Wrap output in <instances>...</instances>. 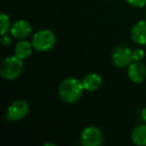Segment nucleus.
<instances>
[{"label": "nucleus", "mask_w": 146, "mask_h": 146, "mask_svg": "<svg viewBox=\"0 0 146 146\" xmlns=\"http://www.w3.org/2000/svg\"><path fill=\"white\" fill-rule=\"evenodd\" d=\"M132 57L133 61H142L145 57V52L141 48H137L132 51Z\"/></svg>", "instance_id": "4468645a"}, {"label": "nucleus", "mask_w": 146, "mask_h": 146, "mask_svg": "<svg viewBox=\"0 0 146 146\" xmlns=\"http://www.w3.org/2000/svg\"><path fill=\"white\" fill-rule=\"evenodd\" d=\"M12 40H11V37L8 36L7 34H4V35H1V44L3 46H8V45L11 44Z\"/></svg>", "instance_id": "dca6fc26"}, {"label": "nucleus", "mask_w": 146, "mask_h": 146, "mask_svg": "<svg viewBox=\"0 0 146 146\" xmlns=\"http://www.w3.org/2000/svg\"><path fill=\"white\" fill-rule=\"evenodd\" d=\"M126 2L129 5L137 8H141L146 5V0H126Z\"/></svg>", "instance_id": "2eb2a0df"}, {"label": "nucleus", "mask_w": 146, "mask_h": 146, "mask_svg": "<svg viewBox=\"0 0 146 146\" xmlns=\"http://www.w3.org/2000/svg\"><path fill=\"white\" fill-rule=\"evenodd\" d=\"M0 25H1V35H4L8 32L11 29V22H10V18L7 14L5 13H1L0 14Z\"/></svg>", "instance_id": "ddd939ff"}, {"label": "nucleus", "mask_w": 146, "mask_h": 146, "mask_svg": "<svg viewBox=\"0 0 146 146\" xmlns=\"http://www.w3.org/2000/svg\"><path fill=\"white\" fill-rule=\"evenodd\" d=\"M132 142L136 145L146 146V124L136 126L131 133Z\"/></svg>", "instance_id": "f8f14e48"}, {"label": "nucleus", "mask_w": 146, "mask_h": 146, "mask_svg": "<svg viewBox=\"0 0 146 146\" xmlns=\"http://www.w3.org/2000/svg\"><path fill=\"white\" fill-rule=\"evenodd\" d=\"M32 46L38 52H47L51 50L56 44V36L54 32L49 29H42L37 31L32 37Z\"/></svg>", "instance_id": "7ed1b4c3"}, {"label": "nucleus", "mask_w": 146, "mask_h": 146, "mask_svg": "<svg viewBox=\"0 0 146 146\" xmlns=\"http://www.w3.org/2000/svg\"><path fill=\"white\" fill-rule=\"evenodd\" d=\"M23 59L16 55L8 56L3 59L0 65V74L6 80H14L23 71Z\"/></svg>", "instance_id": "f03ea898"}, {"label": "nucleus", "mask_w": 146, "mask_h": 146, "mask_svg": "<svg viewBox=\"0 0 146 146\" xmlns=\"http://www.w3.org/2000/svg\"><path fill=\"white\" fill-rule=\"evenodd\" d=\"M44 145H45V146H48V145H53V146H55V144H51V143H45Z\"/></svg>", "instance_id": "a211bd4d"}, {"label": "nucleus", "mask_w": 146, "mask_h": 146, "mask_svg": "<svg viewBox=\"0 0 146 146\" xmlns=\"http://www.w3.org/2000/svg\"><path fill=\"white\" fill-rule=\"evenodd\" d=\"M140 116H141L142 120L146 121V107H145V108H143V109L141 110V113H140Z\"/></svg>", "instance_id": "f3484780"}, {"label": "nucleus", "mask_w": 146, "mask_h": 146, "mask_svg": "<svg viewBox=\"0 0 146 146\" xmlns=\"http://www.w3.org/2000/svg\"><path fill=\"white\" fill-rule=\"evenodd\" d=\"M10 32L14 38L21 40V39L27 38L31 34L32 26L28 21L20 19V20H17L16 22L13 23L11 26Z\"/></svg>", "instance_id": "6e6552de"}, {"label": "nucleus", "mask_w": 146, "mask_h": 146, "mask_svg": "<svg viewBox=\"0 0 146 146\" xmlns=\"http://www.w3.org/2000/svg\"><path fill=\"white\" fill-rule=\"evenodd\" d=\"M111 58L113 64L119 68L127 67L133 62L131 49L126 46H119L114 49V51L112 52Z\"/></svg>", "instance_id": "39448f33"}, {"label": "nucleus", "mask_w": 146, "mask_h": 146, "mask_svg": "<svg viewBox=\"0 0 146 146\" xmlns=\"http://www.w3.org/2000/svg\"><path fill=\"white\" fill-rule=\"evenodd\" d=\"M32 49H34L32 46V43L21 39V40L19 41V42H17L16 45H15L14 55L18 56L19 58H21V59H25L31 55Z\"/></svg>", "instance_id": "9b49d317"}, {"label": "nucleus", "mask_w": 146, "mask_h": 146, "mask_svg": "<svg viewBox=\"0 0 146 146\" xmlns=\"http://www.w3.org/2000/svg\"><path fill=\"white\" fill-rule=\"evenodd\" d=\"M29 106L28 103L24 100H15L10 104V106L7 109V119L9 121H17L28 114Z\"/></svg>", "instance_id": "423d86ee"}, {"label": "nucleus", "mask_w": 146, "mask_h": 146, "mask_svg": "<svg viewBox=\"0 0 146 146\" xmlns=\"http://www.w3.org/2000/svg\"><path fill=\"white\" fill-rule=\"evenodd\" d=\"M103 141L102 131L96 126H87L80 134V143L83 146H100Z\"/></svg>", "instance_id": "20e7f679"}, {"label": "nucleus", "mask_w": 146, "mask_h": 146, "mask_svg": "<svg viewBox=\"0 0 146 146\" xmlns=\"http://www.w3.org/2000/svg\"><path fill=\"white\" fill-rule=\"evenodd\" d=\"M82 84L86 91L94 92L100 88L102 84V78L97 73H89L82 79Z\"/></svg>", "instance_id": "9d476101"}, {"label": "nucleus", "mask_w": 146, "mask_h": 146, "mask_svg": "<svg viewBox=\"0 0 146 146\" xmlns=\"http://www.w3.org/2000/svg\"><path fill=\"white\" fill-rule=\"evenodd\" d=\"M84 90L82 80L80 81L75 77H69L61 82L59 86V96L65 103L72 104L80 99Z\"/></svg>", "instance_id": "f257e3e1"}, {"label": "nucleus", "mask_w": 146, "mask_h": 146, "mask_svg": "<svg viewBox=\"0 0 146 146\" xmlns=\"http://www.w3.org/2000/svg\"><path fill=\"white\" fill-rule=\"evenodd\" d=\"M128 78L133 83H141L146 77V67L141 61H133L128 66Z\"/></svg>", "instance_id": "0eeeda50"}, {"label": "nucleus", "mask_w": 146, "mask_h": 146, "mask_svg": "<svg viewBox=\"0 0 146 146\" xmlns=\"http://www.w3.org/2000/svg\"><path fill=\"white\" fill-rule=\"evenodd\" d=\"M131 39L137 45H146V20H140L132 27Z\"/></svg>", "instance_id": "1a4fd4ad"}]
</instances>
